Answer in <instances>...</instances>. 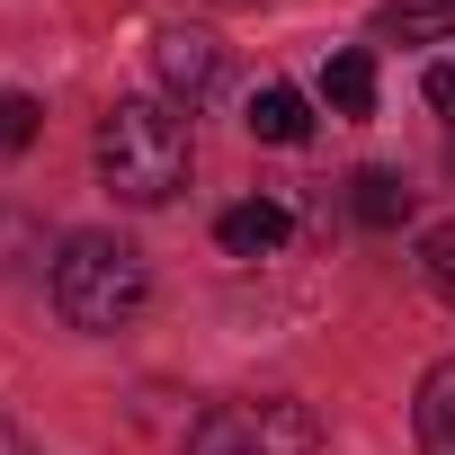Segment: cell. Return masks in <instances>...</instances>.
<instances>
[{
	"label": "cell",
	"instance_id": "4",
	"mask_svg": "<svg viewBox=\"0 0 455 455\" xmlns=\"http://www.w3.org/2000/svg\"><path fill=\"white\" fill-rule=\"evenodd\" d=\"M152 72H161V90H170L179 108H205V99L223 90V45H214L205 28H161V36H152Z\"/></svg>",
	"mask_w": 455,
	"mask_h": 455
},
{
	"label": "cell",
	"instance_id": "1",
	"mask_svg": "<svg viewBox=\"0 0 455 455\" xmlns=\"http://www.w3.org/2000/svg\"><path fill=\"white\" fill-rule=\"evenodd\" d=\"M196 170V134L179 99H116L99 116V179L125 205H170Z\"/></svg>",
	"mask_w": 455,
	"mask_h": 455
},
{
	"label": "cell",
	"instance_id": "12",
	"mask_svg": "<svg viewBox=\"0 0 455 455\" xmlns=\"http://www.w3.org/2000/svg\"><path fill=\"white\" fill-rule=\"evenodd\" d=\"M36 134H45V108L28 90H0V152H28Z\"/></svg>",
	"mask_w": 455,
	"mask_h": 455
},
{
	"label": "cell",
	"instance_id": "5",
	"mask_svg": "<svg viewBox=\"0 0 455 455\" xmlns=\"http://www.w3.org/2000/svg\"><path fill=\"white\" fill-rule=\"evenodd\" d=\"M286 233H295V214H286L277 196H242L233 214L214 223V242L233 251V259H268V251H286Z\"/></svg>",
	"mask_w": 455,
	"mask_h": 455
},
{
	"label": "cell",
	"instance_id": "11",
	"mask_svg": "<svg viewBox=\"0 0 455 455\" xmlns=\"http://www.w3.org/2000/svg\"><path fill=\"white\" fill-rule=\"evenodd\" d=\"M419 277H428V295H437V304L455 313V214L419 233Z\"/></svg>",
	"mask_w": 455,
	"mask_h": 455
},
{
	"label": "cell",
	"instance_id": "9",
	"mask_svg": "<svg viewBox=\"0 0 455 455\" xmlns=\"http://www.w3.org/2000/svg\"><path fill=\"white\" fill-rule=\"evenodd\" d=\"M348 205H357V223H366V233H402V223H411V188H402L393 170H357Z\"/></svg>",
	"mask_w": 455,
	"mask_h": 455
},
{
	"label": "cell",
	"instance_id": "2",
	"mask_svg": "<svg viewBox=\"0 0 455 455\" xmlns=\"http://www.w3.org/2000/svg\"><path fill=\"white\" fill-rule=\"evenodd\" d=\"M143 304H152V268H143L134 242H116V233H72V242L54 251V313H63L72 331H125Z\"/></svg>",
	"mask_w": 455,
	"mask_h": 455
},
{
	"label": "cell",
	"instance_id": "15",
	"mask_svg": "<svg viewBox=\"0 0 455 455\" xmlns=\"http://www.w3.org/2000/svg\"><path fill=\"white\" fill-rule=\"evenodd\" d=\"M446 170H455V134H446Z\"/></svg>",
	"mask_w": 455,
	"mask_h": 455
},
{
	"label": "cell",
	"instance_id": "10",
	"mask_svg": "<svg viewBox=\"0 0 455 455\" xmlns=\"http://www.w3.org/2000/svg\"><path fill=\"white\" fill-rule=\"evenodd\" d=\"M322 99H331L339 116H366V108H375V54H357V45L331 54V63H322Z\"/></svg>",
	"mask_w": 455,
	"mask_h": 455
},
{
	"label": "cell",
	"instance_id": "13",
	"mask_svg": "<svg viewBox=\"0 0 455 455\" xmlns=\"http://www.w3.org/2000/svg\"><path fill=\"white\" fill-rule=\"evenodd\" d=\"M419 90H428V108H446V116H455V63H428V81H419Z\"/></svg>",
	"mask_w": 455,
	"mask_h": 455
},
{
	"label": "cell",
	"instance_id": "8",
	"mask_svg": "<svg viewBox=\"0 0 455 455\" xmlns=\"http://www.w3.org/2000/svg\"><path fill=\"white\" fill-rule=\"evenodd\" d=\"M251 134H259V143H313V108H304V90L268 81V90L251 99Z\"/></svg>",
	"mask_w": 455,
	"mask_h": 455
},
{
	"label": "cell",
	"instance_id": "14",
	"mask_svg": "<svg viewBox=\"0 0 455 455\" xmlns=\"http://www.w3.org/2000/svg\"><path fill=\"white\" fill-rule=\"evenodd\" d=\"M0 455H36V446H28V437H19L10 419H0Z\"/></svg>",
	"mask_w": 455,
	"mask_h": 455
},
{
	"label": "cell",
	"instance_id": "7",
	"mask_svg": "<svg viewBox=\"0 0 455 455\" xmlns=\"http://www.w3.org/2000/svg\"><path fill=\"white\" fill-rule=\"evenodd\" d=\"M375 36L384 45H437V36H455V0H384Z\"/></svg>",
	"mask_w": 455,
	"mask_h": 455
},
{
	"label": "cell",
	"instance_id": "6",
	"mask_svg": "<svg viewBox=\"0 0 455 455\" xmlns=\"http://www.w3.org/2000/svg\"><path fill=\"white\" fill-rule=\"evenodd\" d=\"M411 428H419V455H455V357H437V366L419 375Z\"/></svg>",
	"mask_w": 455,
	"mask_h": 455
},
{
	"label": "cell",
	"instance_id": "3",
	"mask_svg": "<svg viewBox=\"0 0 455 455\" xmlns=\"http://www.w3.org/2000/svg\"><path fill=\"white\" fill-rule=\"evenodd\" d=\"M188 455H322V419L286 393H259V402H214L196 428H188Z\"/></svg>",
	"mask_w": 455,
	"mask_h": 455
}]
</instances>
